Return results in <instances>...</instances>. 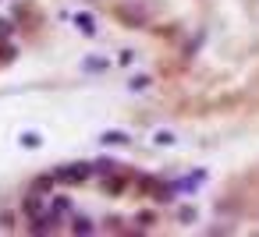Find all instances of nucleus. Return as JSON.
<instances>
[{"mask_svg": "<svg viewBox=\"0 0 259 237\" xmlns=\"http://www.w3.org/2000/svg\"><path fill=\"white\" fill-rule=\"evenodd\" d=\"M40 209H43V206H40V195H28V199H25V213L36 220V216H40Z\"/></svg>", "mask_w": 259, "mask_h": 237, "instance_id": "obj_5", "label": "nucleus"}, {"mask_svg": "<svg viewBox=\"0 0 259 237\" xmlns=\"http://www.w3.org/2000/svg\"><path fill=\"white\" fill-rule=\"evenodd\" d=\"M156 145H174V135H170V131H160V135H156Z\"/></svg>", "mask_w": 259, "mask_h": 237, "instance_id": "obj_8", "label": "nucleus"}, {"mask_svg": "<svg viewBox=\"0 0 259 237\" xmlns=\"http://www.w3.org/2000/svg\"><path fill=\"white\" fill-rule=\"evenodd\" d=\"M92 170H96V167L75 163V167H68V170H57V181H64V184H78V181H86V177H89Z\"/></svg>", "mask_w": 259, "mask_h": 237, "instance_id": "obj_1", "label": "nucleus"}, {"mask_svg": "<svg viewBox=\"0 0 259 237\" xmlns=\"http://www.w3.org/2000/svg\"><path fill=\"white\" fill-rule=\"evenodd\" d=\"M103 145H128L132 138L124 135V131H103V138H100Z\"/></svg>", "mask_w": 259, "mask_h": 237, "instance_id": "obj_3", "label": "nucleus"}, {"mask_svg": "<svg viewBox=\"0 0 259 237\" xmlns=\"http://www.w3.org/2000/svg\"><path fill=\"white\" fill-rule=\"evenodd\" d=\"M146 85H150V78H146V74L142 78H132V89H146Z\"/></svg>", "mask_w": 259, "mask_h": 237, "instance_id": "obj_9", "label": "nucleus"}, {"mask_svg": "<svg viewBox=\"0 0 259 237\" xmlns=\"http://www.w3.org/2000/svg\"><path fill=\"white\" fill-rule=\"evenodd\" d=\"M22 145H25V149H36V145H40V135H36V131H25V135H22Z\"/></svg>", "mask_w": 259, "mask_h": 237, "instance_id": "obj_6", "label": "nucleus"}, {"mask_svg": "<svg viewBox=\"0 0 259 237\" xmlns=\"http://www.w3.org/2000/svg\"><path fill=\"white\" fill-rule=\"evenodd\" d=\"M54 209H57V213H68L71 206H68V199H57V202H54Z\"/></svg>", "mask_w": 259, "mask_h": 237, "instance_id": "obj_10", "label": "nucleus"}, {"mask_svg": "<svg viewBox=\"0 0 259 237\" xmlns=\"http://www.w3.org/2000/svg\"><path fill=\"white\" fill-rule=\"evenodd\" d=\"M71 230H75V234H89V230H92V223H89L86 216H78V220H75V227H71Z\"/></svg>", "mask_w": 259, "mask_h": 237, "instance_id": "obj_7", "label": "nucleus"}, {"mask_svg": "<svg viewBox=\"0 0 259 237\" xmlns=\"http://www.w3.org/2000/svg\"><path fill=\"white\" fill-rule=\"evenodd\" d=\"M75 25H78L86 35H92V32H96V18H92V14H75Z\"/></svg>", "mask_w": 259, "mask_h": 237, "instance_id": "obj_4", "label": "nucleus"}, {"mask_svg": "<svg viewBox=\"0 0 259 237\" xmlns=\"http://www.w3.org/2000/svg\"><path fill=\"white\" fill-rule=\"evenodd\" d=\"M57 223H60V216H36L32 220V234H50V230H57Z\"/></svg>", "mask_w": 259, "mask_h": 237, "instance_id": "obj_2", "label": "nucleus"}]
</instances>
